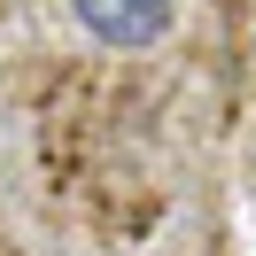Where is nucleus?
Returning a JSON list of instances; mask_svg holds the SVG:
<instances>
[{"label":"nucleus","instance_id":"obj_1","mask_svg":"<svg viewBox=\"0 0 256 256\" xmlns=\"http://www.w3.org/2000/svg\"><path fill=\"white\" fill-rule=\"evenodd\" d=\"M70 8L101 47H148L171 24V0H70Z\"/></svg>","mask_w":256,"mask_h":256}]
</instances>
